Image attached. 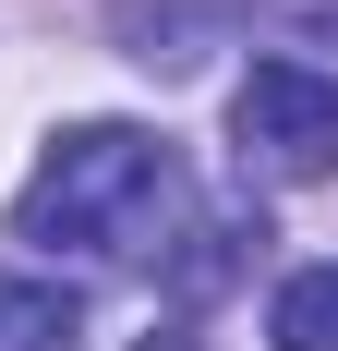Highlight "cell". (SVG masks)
Masks as SVG:
<instances>
[{"label":"cell","mask_w":338,"mask_h":351,"mask_svg":"<svg viewBox=\"0 0 338 351\" xmlns=\"http://www.w3.org/2000/svg\"><path fill=\"white\" fill-rule=\"evenodd\" d=\"M230 134H242V158H266V170H290V182L338 170V73H314V61H254V73L230 85Z\"/></svg>","instance_id":"obj_2"},{"label":"cell","mask_w":338,"mask_h":351,"mask_svg":"<svg viewBox=\"0 0 338 351\" xmlns=\"http://www.w3.org/2000/svg\"><path fill=\"white\" fill-rule=\"evenodd\" d=\"M133 351H194V339H169V327H157V339H133Z\"/></svg>","instance_id":"obj_5"},{"label":"cell","mask_w":338,"mask_h":351,"mask_svg":"<svg viewBox=\"0 0 338 351\" xmlns=\"http://www.w3.org/2000/svg\"><path fill=\"white\" fill-rule=\"evenodd\" d=\"M181 206V170H169V145L133 134V121H85V134H49L25 182V243H97V254H145L157 243V218Z\"/></svg>","instance_id":"obj_1"},{"label":"cell","mask_w":338,"mask_h":351,"mask_svg":"<svg viewBox=\"0 0 338 351\" xmlns=\"http://www.w3.org/2000/svg\"><path fill=\"white\" fill-rule=\"evenodd\" d=\"M266 339H278V351H338V254H326V267H302V279L278 291Z\"/></svg>","instance_id":"obj_4"},{"label":"cell","mask_w":338,"mask_h":351,"mask_svg":"<svg viewBox=\"0 0 338 351\" xmlns=\"http://www.w3.org/2000/svg\"><path fill=\"white\" fill-rule=\"evenodd\" d=\"M85 339V303L61 279H0V351H73Z\"/></svg>","instance_id":"obj_3"}]
</instances>
